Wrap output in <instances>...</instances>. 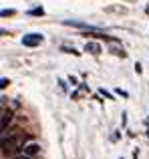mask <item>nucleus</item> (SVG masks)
Returning <instances> with one entry per match:
<instances>
[{"instance_id":"1","label":"nucleus","mask_w":149,"mask_h":159,"mask_svg":"<svg viewBox=\"0 0 149 159\" xmlns=\"http://www.w3.org/2000/svg\"><path fill=\"white\" fill-rule=\"evenodd\" d=\"M43 43V34H36V32H32V34H24L22 39V44L24 47H36V44Z\"/></svg>"},{"instance_id":"2","label":"nucleus","mask_w":149,"mask_h":159,"mask_svg":"<svg viewBox=\"0 0 149 159\" xmlns=\"http://www.w3.org/2000/svg\"><path fill=\"white\" fill-rule=\"evenodd\" d=\"M14 149H16V143H14V139H4L2 141V153L4 155H10V153H14Z\"/></svg>"},{"instance_id":"3","label":"nucleus","mask_w":149,"mask_h":159,"mask_svg":"<svg viewBox=\"0 0 149 159\" xmlns=\"http://www.w3.org/2000/svg\"><path fill=\"white\" fill-rule=\"evenodd\" d=\"M38 151H40V145L38 143H28L26 147H24V155H28V157H34Z\"/></svg>"},{"instance_id":"4","label":"nucleus","mask_w":149,"mask_h":159,"mask_svg":"<svg viewBox=\"0 0 149 159\" xmlns=\"http://www.w3.org/2000/svg\"><path fill=\"white\" fill-rule=\"evenodd\" d=\"M10 121H12V111H4L2 113V123H0V125H2V131L8 127V123H10Z\"/></svg>"},{"instance_id":"5","label":"nucleus","mask_w":149,"mask_h":159,"mask_svg":"<svg viewBox=\"0 0 149 159\" xmlns=\"http://www.w3.org/2000/svg\"><path fill=\"white\" fill-rule=\"evenodd\" d=\"M85 51L91 52V54H99V52H101V48H99V44H95V43H87Z\"/></svg>"},{"instance_id":"6","label":"nucleus","mask_w":149,"mask_h":159,"mask_svg":"<svg viewBox=\"0 0 149 159\" xmlns=\"http://www.w3.org/2000/svg\"><path fill=\"white\" fill-rule=\"evenodd\" d=\"M30 14H32V16H43L44 10H43V8H34V10H30Z\"/></svg>"},{"instance_id":"7","label":"nucleus","mask_w":149,"mask_h":159,"mask_svg":"<svg viewBox=\"0 0 149 159\" xmlns=\"http://www.w3.org/2000/svg\"><path fill=\"white\" fill-rule=\"evenodd\" d=\"M8 83H10L8 79H2V81H0V89H6V87H8Z\"/></svg>"},{"instance_id":"8","label":"nucleus","mask_w":149,"mask_h":159,"mask_svg":"<svg viewBox=\"0 0 149 159\" xmlns=\"http://www.w3.org/2000/svg\"><path fill=\"white\" fill-rule=\"evenodd\" d=\"M10 14H14V10H12V8H10V10H6V8L2 10V16H10Z\"/></svg>"},{"instance_id":"9","label":"nucleus","mask_w":149,"mask_h":159,"mask_svg":"<svg viewBox=\"0 0 149 159\" xmlns=\"http://www.w3.org/2000/svg\"><path fill=\"white\" fill-rule=\"evenodd\" d=\"M14 159H30L28 155H18V157H14Z\"/></svg>"}]
</instances>
